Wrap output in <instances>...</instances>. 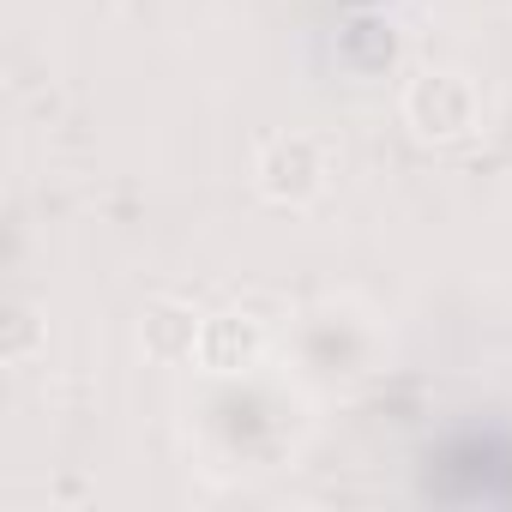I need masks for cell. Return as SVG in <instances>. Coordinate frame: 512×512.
Listing matches in <instances>:
<instances>
[{
  "instance_id": "6da1fadb",
  "label": "cell",
  "mask_w": 512,
  "mask_h": 512,
  "mask_svg": "<svg viewBox=\"0 0 512 512\" xmlns=\"http://www.w3.org/2000/svg\"><path fill=\"white\" fill-rule=\"evenodd\" d=\"M187 452L217 482H260L302 458L314 434V392L278 368H241V374H199L181 398Z\"/></svg>"
},
{
  "instance_id": "7a4b0ae2",
  "label": "cell",
  "mask_w": 512,
  "mask_h": 512,
  "mask_svg": "<svg viewBox=\"0 0 512 512\" xmlns=\"http://www.w3.org/2000/svg\"><path fill=\"white\" fill-rule=\"evenodd\" d=\"M386 356H392L386 314L356 296H320V302L296 308V320L284 326V368L314 398L368 386L386 368Z\"/></svg>"
},
{
  "instance_id": "3957f363",
  "label": "cell",
  "mask_w": 512,
  "mask_h": 512,
  "mask_svg": "<svg viewBox=\"0 0 512 512\" xmlns=\"http://www.w3.org/2000/svg\"><path fill=\"white\" fill-rule=\"evenodd\" d=\"M338 181V145L326 133H272L260 139V151H253V187H260V199L284 205V211H308L332 193Z\"/></svg>"
},
{
  "instance_id": "277c9868",
  "label": "cell",
  "mask_w": 512,
  "mask_h": 512,
  "mask_svg": "<svg viewBox=\"0 0 512 512\" xmlns=\"http://www.w3.org/2000/svg\"><path fill=\"white\" fill-rule=\"evenodd\" d=\"M404 121H410V133L428 139V145H458V139L476 133L482 97H476L470 73H458V67H428V73H416V79L404 85Z\"/></svg>"
},
{
  "instance_id": "5b68a950",
  "label": "cell",
  "mask_w": 512,
  "mask_h": 512,
  "mask_svg": "<svg viewBox=\"0 0 512 512\" xmlns=\"http://www.w3.org/2000/svg\"><path fill=\"white\" fill-rule=\"evenodd\" d=\"M199 326H205L199 314H187L175 302H157L151 320H145V350L157 362H193L199 356Z\"/></svg>"
},
{
  "instance_id": "8992f818",
  "label": "cell",
  "mask_w": 512,
  "mask_h": 512,
  "mask_svg": "<svg viewBox=\"0 0 512 512\" xmlns=\"http://www.w3.org/2000/svg\"><path fill=\"white\" fill-rule=\"evenodd\" d=\"M31 356H37V314L25 302H13V314H7V362L31 368Z\"/></svg>"
}]
</instances>
